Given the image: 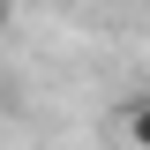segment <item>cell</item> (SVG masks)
<instances>
[{
	"mask_svg": "<svg viewBox=\"0 0 150 150\" xmlns=\"http://www.w3.org/2000/svg\"><path fill=\"white\" fill-rule=\"evenodd\" d=\"M0 8H8V0H0Z\"/></svg>",
	"mask_w": 150,
	"mask_h": 150,
	"instance_id": "cell-2",
	"label": "cell"
},
{
	"mask_svg": "<svg viewBox=\"0 0 150 150\" xmlns=\"http://www.w3.org/2000/svg\"><path fill=\"white\" fill-rule=\"evenodd\" d=\"M120 128H128V143H135V150H150V98H135Z\"/></svg>",
	"mask_w": 150,
	"mask_h": 150,
	"instance_id": "cell-1",
	"label": "cell"
}]
</instances>
